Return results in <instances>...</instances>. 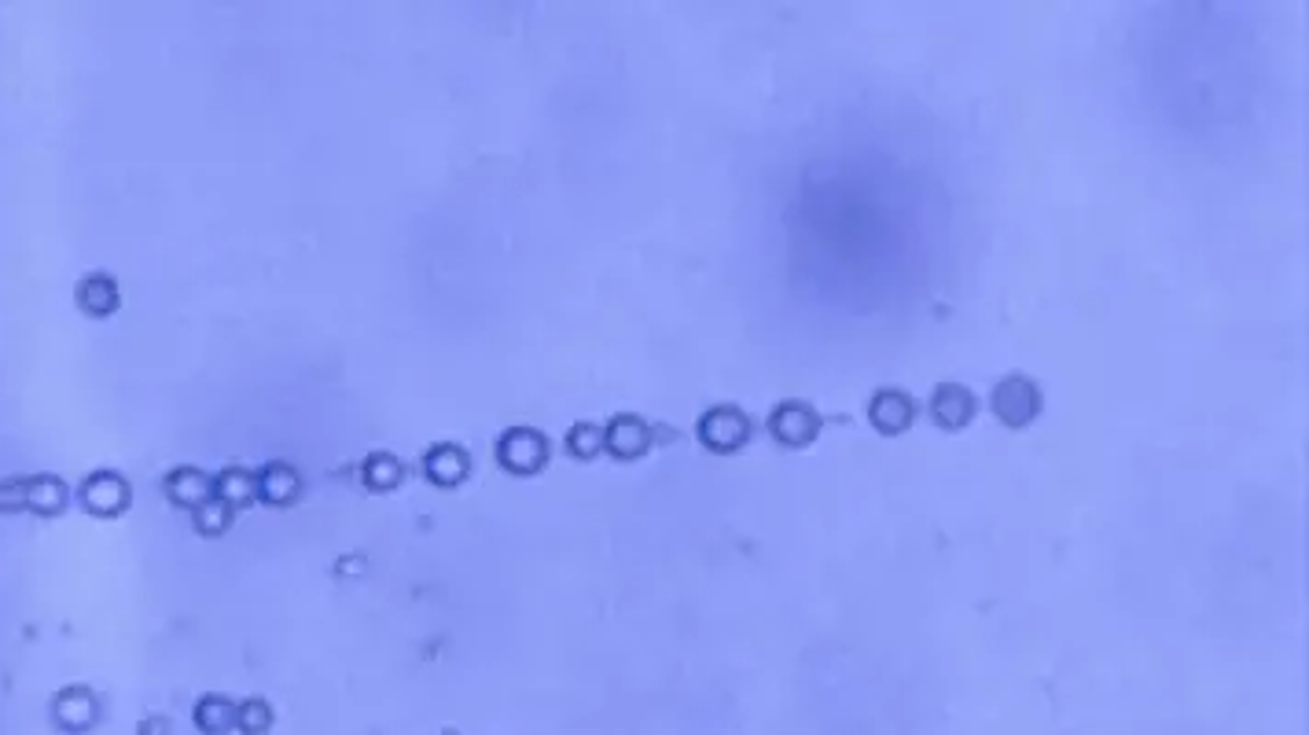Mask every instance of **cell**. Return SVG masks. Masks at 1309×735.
<instances>
[{
	"label": "cell",
	"mask_w": 1309,
	"mask_h": 735,
	"mask_svg": "<svg viewBox=\"0 0 1309 735\" xmlns=\"http://www.w3.org/2000/svg\"><path fill=\"white\" fill-rule=\"evenodd\" d=\"M166 493H170L173 504L195 511L199 504H206V500L214 497V482H210L203 471H195V467H177V471L166 478Z\"/></svg>",
	"instance_id": "cell-4"
},
{
	"label": "cell",
	"mask_w": 1309,
	"mask_h": 735,
	"mask_svg": "<svg viewBox=\"0 0 1309 735\" xmlns=\"http://www.w3.org/2000/svg\"><path fill=\"white\" fill-rule=\"evenodd\" d=\"M195 724L210 735H221L236 724V706H228L225 699H203L195 710Z\"/></svg>",
	"instance_id": "cell-10"
},
{
	"label": "cell",
	"mask_w": 1309,
	"mask_h": 735,
	"mask_svg": "<svg viewBox=\"0 0 1309 735\" xmlns=\"http://www.w3.org/2000/svg\"><path fill=\"white\" fill-rule=\"evenodd\" d=\"M214 497L225 500L228 508L236 511L240 504L254 500V475H247V471H240V467H228V471H221V475L214 478Z\"/></svg>",
	"instance_id": "cell-7"
},
{
	"label": "cell",
	"mask_w": 1309,
	"mask_h": 735,
	"mask_svg": "<svg viewBox=\"0 0 1309 735\" xmlns=\"http://www.w3.org/2000/svg\"><path fill=\"white\" fill-rule=\"evenodd\" d=\"M607 445H611V453L615 456H640L644 449H648V430L640 427V419L622 416L611 423V430H607Z\"/></svg>",
	"instance_id": "cell-6"
},
{
	"label": "cell",
	"mask_w": 1309,
	"mask_h": 735,
	"mask_svg": "<svg viewBox=\"0 0 1309 735\" xmlns=\"http://www.w3.org/2000/svg\"><path fill=\"white\" fill-rule=\"evenodd\" d=\"M236 724H240L243 732L258 735V732H265V728H269V710H265L262 702H247L243 710H236Z\"/></svg>",
	"instance_id": "cell-12"
},
{
	"label": "cell",
	"mask_w": 1309,
	"mask_h": 735,
	"mask_svg": "<svg viewBox=\"0 0 1309 735\" xmlns=\"http://www.w3.org/2000/svg\"><path fill=\"white\" fill-rule=\"evenodd\" d=\"M126 500H129L126 482L114 475H100L92 486H85V504H92L96 511H118L126 508Z\"/></svg>",
	"instance_id": "cell-9"
},
{
	"label": "cell",
	"mask_w": 1309,
	"mask_h": 735,
	"mask_svg": "<svg viewBox=\"0 0 1309 735\" xmlns=\"http://www.w3.org/2000/svg\"><path fill=\"white\" fill-rule=\"evenodd\" d=\"M423 471H427V478H431L434 486H460L467 478V471H471V464H467V456H464V449H456V445H434L431 453L423 456Z\"/></svg>",
	"instance_id": "cell-3"
},
{
	"label": "cell",
	"mask_w": 1309,
	"mask_h": 735,
	"mask_svg": "<svg viewBox=\"0 0 1309 735\" xmlns=\"http://www.w3.org/2000/svg\"><path fill=\"white\" fill-rule=\"evenodd\" d=\"M743 419L736 416V412H729V408H721V412H714V416L706 419L703 423V438L714 445V449H729V445H740L743 441Z\"/></svg>",
	"instance_id": "cell-8"
},
{
	"label": "cell",
	"mask_w": 1309,
	"mask_h": 735,
	"mask_svg": "<svg viewBox=\"0 0 1309 735\" xmlns=\"http://www.w3.org/2000/svg\"><path fill=\"white\" fill-rule=\"evenodd\" d=\"M228 522H232V508H228L225 500L210 497L206 504L195 508V526H199V533H225Z\"/></svg>",
	"instance_id": "cell-11"
},
{
	"label": "cell",
	"mask_w": 1309,
	"mask_h": 735,
	"mask_svg": "<svg viewBox=\"0 0 1309 735\" xmlns=\"http://www.w3.org/2000/svg\"><path fill=\"white\" fill-rule=\"evenodd\" d=\"M298 489H302V482H298V471H295V467H287V464H269V467H262V471L254 475V497L262 500V504L287 508V504H295V500H298Z\"/></svg>",
	"instance_id": "cell-2"
},
{
	"label": "cell",
	"mask_w": 1309,
	"mask_h": 735,
	"mask_svg": "<svg viewBox=\"0 0 1309 735\" xmlns=\"http://www.w3.org/2000/svg\"><path fill=\"white\" fill-rule=\"evenodd\" d=\"M361 478H365V486L372 489V493H387V489L401 486V478H405V467L398 464V456L372 453L365 460V467H361Z\"/></svg>",
	"instance_id": "cell-5"
},
{
	"label": "cell",
	"mask_w": 1309,
	"mask_h": 735,
	"mask_svg": "<svg viewBox=\"0 0 1309 735\" xmlns=\"http://www.w3.org/2000/svg\"><path fill=\"white\" fill-rule=\"evenodd\" d=\"M600 449V434L592 427H574L570 430V453L574 456H592Z\"/></svg>",
	"instance_id": "cell-13"
},
{
	"label": "cell",
	"mask_w": 1309,
	"mask_h": 735,
	"mask_svg": "<svg viewBox=\"0 0 1309 735\" xmlns=\"http://www.w3.org/2000/svg\"><path fill=\"white\" fill-rule=\"evenodd\" d=\"M497 460H501L508 471H515V475H534L537 467L548 460V445L537 430L515 427V430H508V434L501 438V445H497Z\"/></svg>",
	"instance_id": "cell-1"
}]
</instances>
